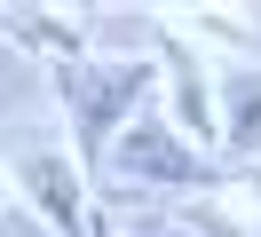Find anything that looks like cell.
I'll list each match as a JSON object with an SVG mask.
<instances>
[{
	"label": "cell",
	"mask_w": 261,
	"mask_h": 237,
	"mask_svg": "<svg viewBox=\"0 0 261 237\" xmlns=\"http://www.w3.org/2000/svg\"><path fill=\"white\" fill-rule=\"evenodd\" d=\"M56 95H64L71 126H80V158L103 166L111 142L143 119V95H150V63L135 56H103V63H56Z\"/></svg>",
	"instance_id": "1"
},
{
	"label": "cell",
	"mask_w": 261,
	"mask_h": 237,
	"mask_svg": "<svg viewBox=\"0 0 261 237\" xmlns=\"http://www.w3.org/2000/svg\"><path fill=\"white\" fill-rule=\"evenodd\" d=\"M103 166H111L119 182H159V190H190V182H206V174H214L206 158H198V150H182V142H174V126H159L150 111H143V119H135L127 135L111 142V158H103Z\"/></svg>",
	"instance_id": "2"
},
{
	"label": "cell",
	"mask_w": 261,
	"mask_h": 237,
	"mask_svg": "<svg viewBox=\"0 0 261 237\" xmlns=\"http://www.w3.org/2000/svg\"><path fill=\"white\" fill-rule=\"evenodd\" d=\"M16 182L32 190L40 221H48L56 237H87L95 205H87V190H80V174H71V158H56V150H24V158H16Z\"/></svg>",
	"instance_id": "3"
},
{
	"label": "cell",
	"mask_w": 261,
	"mask_h": 237,
	"mask_svg": "<svg viewBox=\"0 0 261 237\" xmlns=\"http://www.w3.org/2000/svg\"><path fill=\"white\" fill-rule=\"evenodd\" d=\"M159 56H166V71H174V111H182V126L214 135V95H206V71L190 63V47H182V40H159Z\"/></svg>",
	"instance_id": "4"
},
{
	"label": "cell",
	"mask_w": 261,
	"mask_h": 237,
	"mask_svg": "<svg viewBox=\"0 0 261 237\" xmlns=\"http://www.w3.org/2000/svg\"><path fill=\"white\" fill-rule=\"evenodd\" d=\"M253 135H261V71H253V79H238V119H229V150H253Z\"/></svg>",
	"instance_id": "5"
},
{
	"label": "cell",
	"mask_w": 261,
	"mask_h": 237,
	"mask_svg": "<svg viewBox=\"0 0 261 237\" xmlns=\"http://www.w3.org/2000/svg\"><path fill=\"white\" fill-rule=\"evenodd\" d=\"M143 237H190V229H182V221H150Z\"/></svg>",
	"instance_id": "6"
},
{
	"label": "cell",
	"mask_w": 261,
	"mask_h": 237,
	"mask_svg": "<svg viewBox=\"0 0 261 237\" xmlns=\"http://www.w3.org/2000/svg\"><path fill=\"white\" fill-rule=\"evenodd\" d=\"M87 237H111V221H103V214H95V221H87Z\"/></svg>",
	"instance_id": "7"
}]
</instances>
